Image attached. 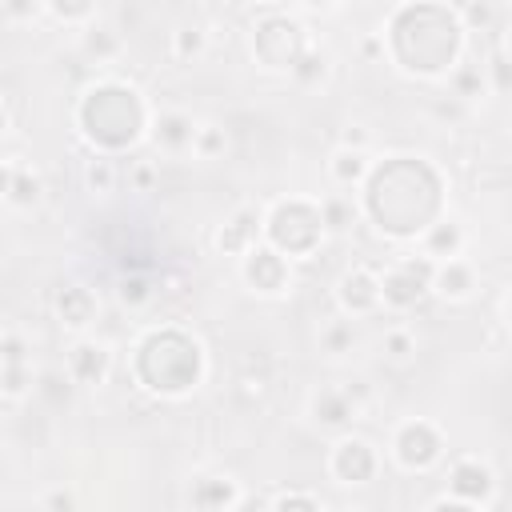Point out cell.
<instances>
[{
	"label": "cell",
	"mask_w": 512,
	"mask_h": 512,
	"mask_svg": "<svg viewBox=\"0 0 512 512\" xmlns=\"http://www.w3.org/2000/svg\"><path fill=\"white\" fill-rule=\"evenodd\" d=\"M332 180L336 184H356L364 172H368V164H364V152L360 148H340L336 156H332Z\"/></svg>",
	"instance_id": "cell-20"
},
{
	"label": "cell",
	"mask_w": 512,
	"mask_h": 512,
	"mask_svg": "<svg viewBox=\"0 0 512 512\" xmlns=\"http://www.w3.org/2000/svg\"><path fill=\"white\" fill-rule=\"evenodd\" d=\"M344 148H364V132L360 128H348L344 132Z\"/></svg>",
	"instance_id": "cell-41"
},
{
	"label": "cell",
	"mask_w": 512,
	"mask_h": 512,
	"mask_svg": "<svg viewBox=\"0 0 512 512\" xmlns=\"http://www.w3.org/2000/svg\"><path fill=\"white\" fill-rule=\"evenodd\" d=\"M36 8H40V0H0V12L12 20H28Z\"/></svg>",
	"instance_id": "cell-36"
},
{
	"label": "cell",
	"mask_w": 512,
	"mask_h": 512,
	"mask_svg": "<svg viewBox=\"0 0 512 512\" xmlns=\"http://www.w3.org/2000/svg\"><path fill=\"white\" fill-rule=\"evenodd\" d=\"M308 4H332V0H308Z\"/></svg>",
	"instance_id": "cell-45"
},
{
	"label": "cell",
	"mask_w": 512,
	"mask_h": 512,
	"mask_svg": "<svg viewBox=\"0 0 512 512\" xmlns=\"http://www.w3.org/2000/svg\"><path fill=\"white\" fill-rule=\"evenodd\" d=\"M320 220H324L328 232H348L352 220H356V208H352V200L336 196V200H324V204H320Z\"/></svg>",
	"instance_id": "cell-22"
},
{
	"label": "cell",
	"mask_w": 512,
	"mask_h": 512,
	"mask_svg": "<svg viewBox=\"0 0 512 512\" xmlns=\"http://www.w3.org/2000/svg\"><path fill=\"white\" fill-rule=\"evenodd\" d=\"M192 144H196V152H200V156H216V152L224 148V136H220V128H212V124H204V128H196V136H192Z\"/></svg>",
	"instance_id": "cell-32"
},
{
	"label": "cell",
	"mask_w": 512,
	"mask_h": 512,
	"mask_svg": "<svg viewBox=\"0 0 512 512\" xmlns=\"http://www.w3.org/2000/svg\"><path fill=\"white\" fill-rule=\"evenodd\" d=\"M4 124H8V116H4V108H0V132H4Z\"/></svg>",
	"instance_id": "cell-44"
},
{
	"label": "cell",
	"mask_w": 512,
	"mask_h": 512,
	"mask_svg": "<svg viewBox=\"0 0 512 512\" xmlns=\"http://www.w3.org/2000/svg\"><path fill=\"white\" fill-rule=\"evenodd\" d=\"M276 508H316V496H296V492H284V496H276Z\"/></svg>",
	"instance_id": "cell-38"
},
{
	"label": "cell",
	"mask_w": 512,
	"mask_h": 512,
	"mask_svg": "<svg viewBox=\"0 0 512 512\" xmlns=\"http://www.w3.org/2000/svg\"><path fill=\"white\" fill-rule=\"evenodd\" d=\"M484 84V76L476 72V68H464V72H456V88H460V96H476V88Z\"/></svg>",
	"instance_id": "cell-37"
},
{
	"label": "cell",
	"mask_w": 512,
	"mask_h": 512,
	"mask_svg": "<svg viewBox=\"0 0 512 512\" xmlns=\"http://www.w3.org/2000/svg\"><path fill=\"white\" fill-rule=\"evenodd\" d=\"M428 288H436L444 300H464V296L472 292V268L452 256L448 264H436V268H432V284H428Z\"/></svg>",
	"instance_id": "cell-17"
},
{
	"label": "cell",
	"mask_w": 512,
	"mask_h": 512,
	"mask_svg": "<svg viewBox=\"0 0 512 512\" xmlns=\"http://www.w3.org/2000/svg\"><path fill=\"white\" fill-rule=\"evenodd\" d=\"M84 184H88L92 192H112V188H116V164H112L108 156L88 160V168H84Z\"/></svg>",
	"instance_id": "cell-24"
},
{
	"label": "cell",
	"mask_w": 512,
	"mask_h": 512,
	"mask_svg": "<svg viewBox=\"0 0 512 512\" xmlns=\"http://www.w3.org/2000/svg\"><path fill=\"white\" fill-rule=\"evenodd\" d=\"M432 260L428 256H420V260H412V256H404V260H396L384 276H380V304H392V308H412L424 292H428V284H432Z\"/></svg>",
	"instance_id": "cell-6"
},
{
	"label": "cell",
	"mask_w": 512,
	"mask_h": 512,
	"mask_svg": "<svg viewBox=\"0 0 512 512\" xmlns=\"http://www.w3.org/2000/svg\"><path fill=\"white\" fill-rule=\"evenodd\" d=\"M340 304H344V312H352V316L376 312V308H380V276H376L372 268H352V272H344V280H340Z\"/></svg>",
	"instance_id": "cell-11"
},
{
	"label": "cell",
	"mask_w": 512,
	"mask_h": 512,
	"mask_svg": "<svg viewBox=\"0 0 512 512\" xmlns=\"http://www.w3.org/2000/svg\"><path fill=\"white\" fill-rule=\"evenodd\" d=\"M468 20H472L476 28H488V24H492V8L480 0V4H472V8H468Z\"/></svg>",
	"instance_id": "cell-39"
},
{
	"label": "cell",
	"mask_w": 512,
	"mask_h": 512,
	"mask_svg": "<svg viewBox=\"0 0 512 512\" xmlns=\"http://www.w3.org/2000/svg\"><path fill=\"white\" fill-rule=\"evenodd\" d=\"M304 52V32L288 16H268L256 24V56L268 68H292L296 56Z\"/></svg>",
	"instance_id": "cell-7"
},
{
	"label": "cell",
	"mask_w": 512,
	"mask_h": 512,
	"mask_svg": "<svg viewBox=\"0 0 512 512\" xmlns=\"http://www.w3.org/2000/svg\"><path fill=\"white\" fill-rule=\"evenodd\" d=\"M144 384L152 392H164V396H180L196 384L200 376V348L176 332V328H164V332H152L144 344H140V360H136Z\"/></svg>",
	"instance_id": "cell-3"
},
{
	"label": "cell",
	"mask_w": 512,
	"mask_h": 512,
	"mask_svg": "<svg viewBox=\"0 0 512 512\" xmlns=\"http://www.w3.org/2000/svg\"><path fill=\"white\" fill-rule=\"evenodd\" d=\"M288 72H292L300 84H316V80L328 72V56H324V52H308V48H304Z\"/></svg>",
	"instance_id": "cell-23"
},
{
	"label": "cell",
	"mask_w": 512,
	"mask_h": 512,
	"mask_svg": "<svg viewBox=\"0 0 512 512\" xmlns=\"http://www.w3.org/2000/svg\"><path fill=\"white\" fill-rule=\"evenodd\" d=\"M56 312H60V320H64L68 328H84V324H92V316H96V296H92L88 288H80V284H68V288L56 296Z\"/></svg>",
	"instance_id": "cell-16"
},
{
	"label": "cell",
	"mask_w": 512,
	"mask_h": 512,
	"mask_svg": "<svg viewBox=\"0 0 512 512\" xmlns=\"http://www.w3.org/2000/svg\"><path fill=\"white\" fill-rule=\"evenodd\" d=\"M152 136H156V144H160V148L180 152V148H188V144H192L196 124H192V116H184V112H164V116L156 120Z\"/></svg>",
	"instance_id": "cell-18"
},
{
	"label": "cell",
	"mask_w": 512,
	"mask_h": 512,
	"mask_svg": "<svg viewBox=\"0 0 512 512\" xmlns=\"http://www.w3.org/2000/svg\"><path fill=\"white\" fill-rule=\"evenodd\" d=\"M428 176H436L428 164H416L408 156H396L392 164L376 168L368 180V212L376 216V224L392 236H416L432 224L440 200H412L408 192L416 184H424Z\"/></svg>",
	"instance_id": "cell-1"
},
{
	"label": "cell",
	"mask_w": 512,
	"mask_h": 512,
	"mask_svg": "<svg viewBox=\"0 0 512 512\" xmlns=\"http://www.w3.org/2000/svg\"><path fill=\"white\" fill-rule=\"evenodd\" d=\"M264 232H268V240H272L280 252L304 256V252H312V248L320 244L324 220H320V208H312V204H304V200H284V204L272 208Z\"/></svg>",
	"instance_id": "cell-5"
},
{
	"label": "cell",
	"mask_w": 512,
	"mask_h": 512,
	"mask_svg": "<svg viewBox=\"0 0 512 512\" xmlns=\"http://www.w3.org/2000/svg\"><path fill=\"white\" fill-rule=\"evenodd\" d=\"M80 124L84 136L100 148H128L140 128H144V104L136 100L132 88L120 84H100L84 96L80 104Z\"/></svg>",
	"instance_id": "cell-2"
},
{
	"label": "cell",
	"mask_w": 512,
	"mask_h": 512,
	"mask_svg": "<svg viewBox=\"0 0 512 512\" xmlns=\"http://www.w3.org/2000/svg\"><path fill=\"white\" fill-rule=\"evenodd\" d=\"M424 232H428V236H424L428 260H452V256L460 252V244H464V232H460V224H452V220L428 224Z\"/></svg>",
	"instance_id": "cell-19"
},
{
	"label": "cell",
	"mask_w": 512,
	"mask_h": 512,
	"mask_svg": "<svg viewBox=\"0 0 512 512\" xmlns=\"http://www.w3.org/2000/svg\"><path fill=\"white\" fill-rule=\"evenodd\" d=\"M244 280L256 288V292H280L284 280H288V264L276 248H248L244 256Z\"/></svg>",
	"instance_id": "cell-10"
},
{
	"label": "cell",
	"mask_w": 512,
	"mask_h": 512,
	"mask_svg": "<svg viewBox=\"0 0 512 512\" xmlns=\"http://www.w3.org/2000/svg\"><path fill=\"white\" fill-rule=\"evenodd\" d=\"M68 376L76 384H100L108 376V352L92 340H80L72 352H68Z\"/></svg>",
	"instance_id": "cell-13"
},
{
	"label": "cell",
	"mask_w": 512,
	"mask_h": 512,
	"mask_svg": "<svg viewBox=\"0 0 512 512\" xmlns=\"http://www.w3.org/2000/svg\"><path fill=\"white\" fill-rule=\"evenodd\" d=\"M256 228H260V216L252 208H240L216 236V248L220 252H248L256 244Z\"/></svg>",
	"instance_id": "cell-15"
},
{
	"label": "cell",
	"mask_w": 512,
	"mask_h": 512,
	"mask_svg": "<svg viewBox=\"0 0 512 512\" xmlns=\"http://www.w3.org/2000/svg\"><path fill=\"white\" fill-rule=\"evenodd\" d=\"M172 48H176V56H180V60H188V56H196V52L204 48V32H200V28H180Z\"/></svg>",
	"instance_id": "cell-31"
},
{
	"label": "cell",
	"mask_w": 512,
	"mask_h": 512,
	"mask_svg": "<svg viewBox=\"0 0 512 512\" xmlns=\"http://www.w3.org/2000/svg\"><path fill=\"white\" fill-rule=\"evenodd\" d=\"M28 384H32L28 364H4L0 368V392L4 396H20V392H28Z\"/></svg>",
	"instance_id": "cell-28"
},
{
	"label": "cell",
	"mask_w": 512,
	"mask_h": 512,
	"mask_svg": "<svg viewBox=\"0 0 512 512\" xmlns=\"http://www.w3.org/2000/svg\"><path fill=\"white\" fill-rule=\"evenodd\" d=\"M312 412L324 428H344L356 416V400L348 396V388H324V392H316Z\"/></svg>",
	"instance_id": "cell-14"
},
{
	"label": "cell",
	"mask_w": 512,
	"mask_h": 512,
	"mask_svg": "<svg viewBox=\"0 0 512 512\" xmlns=\"http://www.w3.org/2000/svg\"><path fill=\"white\" fill-rule=\"evenodd\" d=\"M348 344H352V324L340 320V324H332V328L324 332V348H328V352H344Z\"/></svg>",
	"instance_id": "cell-35"
},
{
	"label": "cell",
	"mask_w": 512,
	"mask_h": 512,
	"mask_svg": "<svg viewBox=\"0 0 512 512\" xmlns=\"http://www.w3.org/2000/svg\"><path fill=\"white\" fill-rule=\"evenodd\" d=\"M192 504L200 508H220V504H232V488L224 480H200V488L192 492Z\"/></svg>",
	"instance_id": "cell-26"
},
{
	"label": "cell",
	"mask_w": 512,
	"mask_h": 512,
	"mask_svg": "<svg viewBox=\"0 0 512 512\" xmlns=\"http://www.w3.org/2000/svg\"><path fill=\"white\" fill-rule=\"evenodd\" d=\"M376 472V452L364 440H340L332 448V476L344 484H364Z\"/></svg>",
	"instance_id": "cell-9"
},
{
	"label": "cell",
	"mask_w": 512,
	"mask_h": 512,
	"mask_svg": "<svg viewBox=\"0 0 512 512\" xmlns=\"http://www.w3.org/2000/svg\"><path fill=\"white\" fill-rule=\"evenodd\" d=\"M8 200L20 208H32L40 200V176H32L28 168H12V184H8Z\"/></svg>",
	"instance_id": "cell-21"
},
{
	"label": "cell",
	"mask_w": 512,
	"mask_h": 512,
	"mask_svg": "<svg viewBox=\"0 0 512 512\" xmlns=\"http://www.w3.org/2000/svg\"><path fill=\"white\" fill-rule=\"evenodd\" d=\"M264 4H268V0H264Z\"/></svg>",
	"instance_id": "cell-46"
},
{
	"label": "cell",
	"mask_w": 512,
	"mask_h": 512,
	"mask_svg": "<svg viewBox=\"0 0 512 512\" xmlns=\"http://www.w3.org/2000/svg\"><path fill=\"white\" fill-rule=\"evenodd\" d=\"M448 484H452V492H456L460 504L476 508V504L488 500V492H492V472H488V464H480V460L468 456V460H456V464H452Z\"/></svg>",
	"instance_id": "cell-12"
},
{
	"label": "cell",
	"mask_w": 512,
	"mask_h": 512,
	"mask_svg": "<svg viewBox=\"0 0 512 512\" xmlns=\"http://www.w3.org/2000/svg\"><path fill=\"white\" fill-rule=\"evenodd\" d=\"M392 448H396V460L404 464V468H428V464H436L440 460V432L428 424V420H408L400 432H396V440H392Z\"/></svg>",
	"instance_id": "cell-8"
},
{
	"label": "cell",
	"mask_w": 512,
	"mask_h": 512,
	"mask_svg": "<svg viewBox=\"0 0 512 512\" xmlns=\"http://www.w3.org/2000/svg\"><path fill=\"white\" fill-rule=\"evenodd\" d=\"M4 364H28V344L20 336H4L0 340V368Z\"/></svg>",
	"instance_id": "cell-33"
},
{
	"label": "cell",
	"mask_w": 512,
	"mask_h": 512,
	"mask_svg": "<svg viewBox=\"0 0 512 512\" xmlns=\"http://www.w3.org/2000/svg\"><path fill=\"white\" fill-rule=\"evenodd\" d=\"M492 68H496V88L504 92V88H508V60H504V52H496V60H492Z\"/></svg>",
	"instance_id": "cell-40"
},
{
	"label": "cell",
	"mask_w": 512,
	"mask_h": 512,
	"mask_svg": "<svg viewBox=\"0 0 512 512\" xmlns=\"http://www.w3.org/2000/svg\"><path fill=\"white\" fill-rule=\"evenodd\" d=\"M68 384H72V376H64V372H40V396H48L52 404H68Z\"/></svg>",
	"instance_id": "cell-30"
},
{
	"label": "cell",
	"mask_w": 512,
	"mask_h": 512,
	"mask_svg": "<svg viewBox=\"0 0 512 512\" xmlns=\"http://www.w3.org/2000/svg\"><path fill=\"white\" fill-rule=\"evenodd\" d=\"M148 300H152V284H148V276H124V280H120V304L140 308V304H148Z\"/></svg>",
	"instance_id": "cell-27"
},
{
	"label": "cell",
	"mask_w": 512,
	"mask_h": 512,
	"mask_svg": "<svg viewBox=\"0 0 512 512\" xmlns=\"http://www.w3.org/2000/svg\"><path fill=\"white\" fill-rule=\"evenodd\" d=\"M408 16H412V24H416L424 36H420V44H408L404 52H396L400 64H404L408 72H424V76L452 68L456 48H460V24H456V16L444 12V8L432 4V0L412 4Z\"/></svg>",
	"instance_id": "cell-4"
},
{
	"label": "cell",
	"mask_w": 512,
	"mask_h": 512,
	"mask_svg": "<svg viewBox=\"0 0 512 512\" xmlns=\"http://www.w3.org/2000/svg\"><path fill=\"white\" fill-rule=\"evenodd\" d=\"M136 184H140V188H148V184H152V168H148V164H144V168H136Z\"/></svg>",
	"instance_id": "cell-43"
},
{
	"label": "cell",
	"mask_w": 512,
	"mask_h": 512,
	"mask_svg": "<svg viewBox=\"0 0 512 512\" xmlns=\"http://www.w3.org/2000/svg\"><path fill=\"white\" fill-rule=\"evenodd\" d=\"M48 8L60 16V20H84L92 12V0H48Z\"/></svg>",
	"instance_id": "cell-34"
},
{
	"label": "cell",
	"mask_w": 512,
	"mask_h": 512,
	"mask_svg": "<svg viewBox=\"0 0 512 512\" xmlns=\"http://www.w3.org/2000/svg\"><path fill=\"white\" fill-rule=\"evenodd\" d=\"M384 352L392 360H408L416 352V336L408 328H392V332H384Z\"/></svg>",
	"instance_id": "cell-29"
},
{
	"label": "cell",
	"mask_w": 512,
	"mask_h": 512,
	"mask_svg": "<svg viewBox=\"0 0 512 512\" xmlns=\"http://www.w3.org/2000/svg\"><path fill=\"white\" fill-rule=\"evenodd\" d=\"M84 52L96 56V60H112V56L120 52V40H116L108 28H88V36H84Z\"/></svg>",
	"instance_id": "cell-25"
},
{
	"label": "cell",
	"mask_w": 512,
	"mask_h": 512,
	"mask_svg": "<svg viewBox=\"0 0 512 512\" xmlns=\"http://www.w3.org/2000/svg\"><path fill=\"white\" fill-rule=\"evenodd\" d=\"M8 184H12V168L0 160V196H8Z\"/></svg>",
	"instance_id": "cell-42"
}]
</instances>
